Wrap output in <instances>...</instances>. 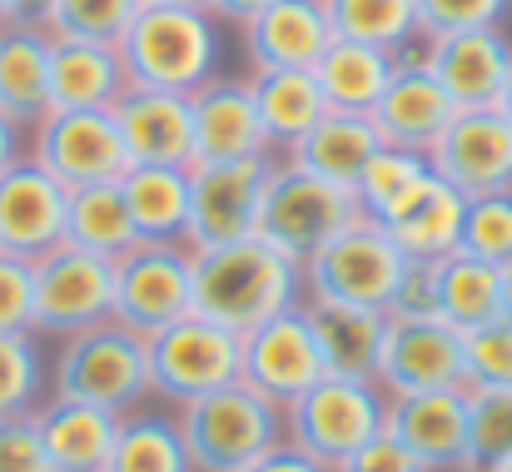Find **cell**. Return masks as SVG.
Masks as SVG:
<instances>
[{
	"mask_svg": "<svg viewBox=\"0 0 512 472\" xmlns=\"http://www.w3.org/2000/svg\"><path fill=\"white\" fill-rule=\"evenodd\" d=\"M304 304V264L264 244L259 234L194 249V279H189V314L214 318L229 333H249L264 318L289 314Z\"/></svg>",
	"mask_w": 512,
	"mask_h": 472,
	"instance_id": "6da1fadb",
	"label": "cell"
},
{
	"mask_svg": "<svg viewBox=\"0 0 512 472\" xmlns=\"http://www.w3.org/2000/svg\"><path fill=\"white\" fill-rule=\"evenodd\" d=\"M130 85L189 95L224 75V25L204 5H140L115 40Z\"/></svg>",
	"mask_w": 512,
	"mask_h": 472,
	"instance_id": "7a4b0ae2",
	"label": "cell"
},
{
	"mask_svg": "<svg viewBox=\"0 0 512 472\" xmlns=\"http://www.w3.org/2000/svg\"><path fill=\"white\" fill-rule=\"evenodd\" d=\"M50 398L95 403L110 413H130L150 403V343L145 333L125 328L120 318H105L95 328H80L60 338V353L50 358Z\"/></svg>",
	"mask_w": 512,
	"mask_h": 472,
	"instance_id": "3957f363",
	"label": "cell"
},
{
	"mask_svg": "<svg viewBox=\"0 0 512 472\" xmlns=\"http://www.w3.org/2000/svg\"><path fill=\"white\" fill-rule=\"evenodd\" d=\"M194 472H239L284 443V408L244 383L214 388L174 408Z\"/></svg>",
	"mask_w": 512,
	"mask_h": 472,
	"instance_id": "277c9868",
	"label": "cell"
},
{
	"mask_svg": "<svg viewBox=\"0 0 512 472\" xmlns=\"http://www.w3.org/2000/svg\"><path fill=\"white\" fill-rule=\"evenodd\" d=\"M408 254L388 239L383 224L373 219H353L348 229H339L309 264H304V299L319 304H353V309H378L388 314L403 274H408Z\"/></svg>",
	"mask_w": 512,
	"mask_h": 472,
	"instance_id": "5b68a950",
	"label": "cell"
},
{
	"mask_svg": "<svg viewBox=\"0 0 512 472\" xmlns=\"http://www.w3.org/2000/svg\"><path fill=\"white\" fill-rule=\"evenodd\" d=\"M353 219H358L353 189L329 184V179L299 169L294 159L274 155L264 199H259V224H254V234L264 244H274L279 254H289L294 264H309Z\"/></svg>",
	"mask_w": 512,
	"mask_h": 472,
	"instance_id": "8992f818",
	"label": "cell"
},
{
	"mask_svg": "<svg viewBox=\"0 0 512 472\" xmlns=\"http://www.w3.org/2000/svg\"><path fill=\"white\" fill-rule=\"evenodd\" d=\"M383 418H388V393L378 383L324 373L304 398L284 408V438L314 463L339 472L368 438L383 433Z\"/></svg>",
	"mask_w": 512,
	"mask_h": 472,
	"instance_id": "52a82bcc",
	"label": "cell"
},
{
	"mask_svg": "<svg viewBox=\"0 0 512 472\" xmlns=\"http://www.w3.org/2000/svg\"><path fill=\"white\" fill-rule=\"evenodd\" d=\"M145 343H150V398L170 408L239 383V333H229L214 318L184 314L160 333H150Z\"/></svg>",
	"mask_w": 512,
	"mask_h": 472,
	"instance_id": "ba28073f",
	"label": "cell"
},
{
	"mask_svg": "<svg viewBox=\"0 0 512 472\" xmlns=\"http://www.w3.org/2000/svg\"><path fill=\"white\" fill-rule=\"evenodd\" d=\"M25 155L65 189L115 184L130 169L125 140L110 110H50L45 120L25 130Z\"/></svg>",
	"mask_w": 512,
	"mask_h": 472,
	"instance_id": "9c48e42d",
	"label": "cell"
},
{
	"mask_svg": "<svg viewBox=\"0 0 512 472\" xmlns=\"http://www.w3.org/2000/svg\"><path fill=\"white\" fill-rule=\"evenodd\" d=\"M35 333L40 338H70L80 328H95L115 318V264L100 254H85L75 244H55L35 264Z\"/></svg>",
	"mask_w": 512,
	"mask_h": 472,
	"instance_id": "30bf717a",
	"label": "cell"
},
{
	"mask_svg": "<svg viewBox=\"0 0 512 472\" xmlns=\"http://www.w3.org/2000/svg\"><path fill=\"white\" fill-rule=\"evenodd\" d=\"M274 155L259 159H214V164H189V249H214L249 239L259 224V199L269 184Z\"/></svg>",
	"mask_w": 512,
	"mask_h": 472,
	"instance_id": "8fae6325",
	"label": "cell"
},
{
	"mask_svg": "<svg viewBox=\"0 0 512 472\" xmlns=\"http://www.w3.org/2000/svg\"><path fill=\"white\" fill-rule=\"evenodd\" d=\"M189 279H194V249L140 239L115 259V318L135 333H160L165 323L189 314Z\"/></svg>",
	"mask_w": 512,
	"mask_h": 472,
	"instance_id": "7c38bea8",
	"label": "cell"
},
{
	"mask_svg": "<svg viewBox=\"0 0 512 472\" xmlns=\"http://www.w3.org/2000/svg\"><path fill=\"white\" fill-rule=\"evenodd\" d=\"M319 378H324V358H319V343H314L304 304L289 309V314L264 318L249 333H239V383L254 388L259 398L289 408Z\"/></svg>",
	"mask_w": 512,
	"mask_h": 472,
	"instance_id": "4fadbf2b",
	"label": "cell"
},
{
	"mask_svg": "<svg viewBox=\"0 0 512 472\" xmlns=\"http://www.w3.org/2000/svg\"><path fill=\"white\" fill-rule=\"evenodd\" d=\"M378 388L388 398L398 393H443V388H468L463 368V328L448 318H398L388 314L383 353H378Z\"/></svg>",
	"mask_w": 512,
	"mask_h": 472,
	"instance_id": "5bb4252c",
	"label": "cell"
},
{
	"mask_svg": "<svg viewBox=\"0 0 512 472\" xmlns=\"http://www.w3.org/2000/svg\"><path fill=\"white\" fill-rule=\"evenodd\" d=\"M428 164L463 199L512 189V120L503 110H458L428 150Z\"/></svg>",
	"mask_w": 512,
	"mask_h": 472,
	"instance_id": "9a60e30c",
	"label": "cell"
},
{
	"mask_svg": "<svg viewBox=\"0 0 512 472\" xmlns=\"http://www.w3.org/2000/svg\"><path fill=\"white\" fill-rule=\"evenodd\" d=\"M453 115H458V105L448 100V90L428 70L423 45L398 50V70H393L388 90L378 95V105L368 110L378 140L383 145H398V150H423L428 155L438 145V135L453 125Z\"/></svg>",
	"mask_w": 512,
	"mask_h": 472,
	"instance_id": "2e32d148",
	"label": "cell"
},
{
	"mask_svg": "<svg viewBox=\"0 0 512 472\" xmlns=\"http://www.w3.org/2000/svg\"><path fill=\"white\" fill-rule=\"evenodd\" d=\"M65 199L70 189L50 179L30 155L0 169V254L40 259L55 244H65Z\"/></svg>",
	"mask_w": 512,
	"mask_h": 472,
	"instance_id": "e0dca14e",
	"label": "cell"
},
{
	"mask_svg": "<svg viewBox=\"0 0 512 472\" xmlns=\"http://www.w3.org/2000/svg\"><path fill=\"white\" fill-rule=\"evenodd\" d=\"M423 60L458 110H498L512 70V40L498 30H453L423 40Z\"/></svg>",
	"mask_w": 512,
	"mask_h": 472,
	"instance_id": "ac0fdd59",
	"label": "cell"
},
{
	"mask_svg": "<svg viewBox=\"0 0 512 472\" xmlns=\"http://www.w3.org/2000/svg\"><path fill=\"white\" fill-rule=\"evenodd\" d=\"M189 130H194V164L274 155L259 125L254 90L249 80L234 75H214L199 90H189Z\"/></svg>",
	"mask_w": 512,
	"mask_h": 472,
	"instance_id": "d6986e66",
	"label": "cell"
},
{
	"mask_svg": "<svg viewBox=\"0 0 512 472\" xmlns=\"http://www.w3.org/2000/svg\"><path fill=\"white\" fill-rule=\"evenodd\" d=\"M383 428L423 463V472L468 468V398H463V388L398 393V398H388Z\"/></svg>",
	"mask_w": 512,
	"mask_h": 472,
	"instance_id": "ffe728a7",
	"label": "cell"
},
{
	"mask_svg": "<svg viewBox=\"0 0 512 472\" xmlns=\"http://www.w3.org/2000/svg\"><path fill=\"white\" fill-rule=\"evenodd\" d=\"M249 75L259 70H314L334 40L324 0H274L249 25H239Z\"/></svg>",
	"mask_w": 512,
	"mask_h": 472,
	"instance_id": "44dd1931",
	"label": "cell"
},
{
	"mask_svg": "<svg viewBox=\"0 0 512 472\" xmlns=\"http://www.w3.org/2000/svg\"><path fill=\"white\" fill-rule=\"evenodd\" d=\"M115 130L125 140L130 164H194V130H189V95L130 85L115 105Z\"/></svg>",
	"mask_w": 512,
	"mask_h": 472,
	"instance_id": "7402d4cb",
	"label": "cell"
},
{
	"mask_svg": "<svg viewBox=\"0 0 512 472\" xmlns=\"http://www.w3.org/2000/svg\"><path fill=\"white\" fill-rule=\"evenodd\" d=\"M125 90L130 75L115 45L50 35V110H110Z\"/></svg>",
	"mask_w": 512,
	"mask_h": 472,
	"instance_id": "603a6c76",
	"label": "cell"
},
{
	"mask_svg": "<svg viewBox=\"0 0 512 472\" xmlns=\"http://www.w3.org/2000/svg\"><path fill=\"white\" fill-rule=\"evenodd\" d=\"M35 428H40L45 458L55 472H105L115 453L120 413L75 403V398H45L35 408Z\"/></svg>",
	"mask_w": 512,
	"mask_h": 472,
	"instance_id": "cb8c5ba5",
	"label": "cell"
},
{
	"mask_svg": "<svg viewBox=\"0 0 512 472\" xmlns=\"http://www.w3.org/2000/svg\"><path fill=\"white\" fill-rule=\"evenodd\" d=\"M463 209H468V199H463L453 184H443L438 174H428V179L383 219V229H388V239H393L413 264H438V259H448V254L458 249V239H463Z\"/></svg>",
	"mask_w": 512,
	"mask_h": 472,
	"instance_id": "d4e9b609",
	"label": "cell"
},
{
	"mask_svg": "<svg viewBox=\"0 0 512 472\" xmlns=\"http://www.w3.org/2000/svg\"><path fill=\"white\" fill-rule=\"evenodd\" d=\"M304 314H309V328H314L324 373L378 383V353H383L388 314L353 309V304H319V299H304Z\"/></svg>",
	"mask_w": 512,
	"mask_h": 472,
	"instance_id": "484cf974",
	"label": "cell"
},
{
	"mask_svg": "<svg viewBox=\"0 0 512 472\" xmlns=\"http://www.w3.org/2000/svg\"><path fill=\"white\" fill-rule=\"evenodd\" d=\"M0 115L30 130L50 115V30L10 20L0 30Z\"/></svg>",
	"mask_w": 512,
	"mask_h": 472,
	"instance_id": "4316f807",
	"label": "cell"
},
{
	"mask_svg": "<svg viewBox=\"0 0 512 472\" xmlns=\"http://www.w3.org/2000/svg\"><path fill=\"white\" fill-rule=\"evenodd\" d=\"M398 70V55L393 50H378V45H363V40H329V50L319 55L314 65V80H319V95L329 110L343 115H368L378 105V95L388 90Z\"/></svg>",
	"mask_w": 512,
	"mask_h": 472,
	"instance_id": "83f0119b",
	"label": "cell"
},
{
	"mask_svg": "<svg viewBox=\"0 0 512 472\" xmlns=\"http://www.w3.org/2000/svg\"><path fill=\"white\" fill-rule=\"evenodd\" d=\"M249 90H254L259 125H264V140L274 155H289L329 115L314 70H259V75H249Z\"/></svg>",
	"mask_w": 512,
	"mask_h": 472,
	"instance_id": "f1b7e54d",
	"label": "cell"
},
{
	"mask_svg": "<svg viewBox=\"0 0 512 472\" xmlns=\"http://www.w3.org/2000/svg\"><path fill=\"white\" fill-rule=\"evenodd\" d=\"M125 209L140 239L184 244L189 234V164H130L120 174Z\"/></svg>",
	"mask_w": 512,
	"mask_h": 472,
	"instance_id": "f546056e",
	"label": "cell"
},
{
	"mask_svg": "<svg viewBox=\"0 0 512 472\" xmlns=\"http://www.w3.org/2000/svg\"><path fill=\"white\" fill-rule=\"evenodd\" d=\"M378 150H383V140H378V130H373L368 115L329 110L284 159H294L299 169H309V174H319V179H329V184L353 189L358 174H363V164L378 155Z\"/></svg>",
	"mask_w": 512,
	"mask_h": 472,
	"instance_id": "4dcf8cb0",
	"label": "cell"
},
{
	"mask_svg": "<svg viewBox=\"0 0 512 472\" xmlns=\"http://www.w3.org/2000/svg\"><path fill=\"white\" fill-rule=\"evenodd\" d=\"M433 289H438V318H448L463 333L503 318V269L483 264L463 249H453L448 259L433 264Z\"/></svg>",
	"mask_w": 512,
	"mask_h": 472,
	"instance_id": "1f68e13d",
	"label": "cell"
},
{
	"mask_svg": "<svg viewBox=\"0 0 512 472\" xmlns=\"http://www.w3.org/2000/svg\"><path fill=\"white\" fill-rule=\"evenodd\" d=\"M65 244H75L85 254H100L110 264L125 249L140 244L135 219H130L125 194H120V179L115 184H80V189H70V199H65Z\"/></svg>",
	"mask_w": 512,
	"mask_h": 472,
	"instance_id": "d6a6232c",
	"label": "cell"
},
{
	"mask_svg": "<svg viewBox=\"0 0 512 472\" xmlns=\"http://www.w3.org/2000/svg\"><path fill=\"white\" fill-rule=\"evenodd\" d=\"M105 472H194L189 468V448L179 438V418L170 408L140 403L120 418L115 433V453Z\"/></svg>",
	"mask_w": 512,
	"mask_h": 472,
	"instance_id": "836d02e7",
	"label": "cell"
},
{
	"mask_svg": "<svg viewBox=\"0 0 512 472\" xmlns=\"http://www.w3.org/2000/svg\"><path fill=\"white\" fill-rule=\"evenodd\" d=\"M324 10L339 40H363L393 55L423 45L418 0H324Z\"/></svg>",
	"mask_w": 512,
	"mask_h": 472,
	"instance_id": "e575fe53",
	"label": "cell"
},
{
	"mask_svg": "<svg viewBox=\"0 0 512 472\" xmlns=\"http://www.w3.org/2000/svg\"><path fill=\"white\" fill-rule=\"evenodd\" d=\"M433 174V164L423 150H398V145H383L378 155L363 164L358 184H353V199H358V214L383 224L423 179Z\"/></svg>",
	"mask_w": 512,
	"mask_h": 472,
	"instance_id": "d590c367",
	"label": "cell"
},
{
	"mask_svg": "<svg viewBox=\"0 0 512 472\" xmlns=\"http://www.w3.org/2000/svg\"><path fill=\"white\" fill-rule=\"evenodd\" d=\"M50 368L40 333H0V418H25L45 403Z\"/></svg>",
	"mask_w": 512,
	"mask_h": 472,
	"instance_id": "8d00e7d4",
	"label": "cell"
},
{
	"mask_svg": "<svg viewBox=\"0 0 512 472\" xmlns=\"http://www.w3.org/2000/svg\"><path fill=\"white\" fill-rule=\"evenodd\" d=\"M468 398V468L498 472L512 458V393L463 388Z\"/></svg>",
	"mask_w": 512,
	"mask_h": 472,
	"instance_id": "74e56055",
	"label": "cell"
},
{
	"mask_svg": "<svg viewBox=\"0 0 512 472\" xmlns=\"http://www.w3.org/2000/svg\"><path fill=\"white\" fill-rule=\"evenodd\" d=\"M140 0H50L45 10V30L65 35V40H105L115 45L125 35V25L135 20Z\"/></svg>",
	"mask_w": 512,
	"mask_h": 472,
	"instance_id": "f35d334b",
	"label": "cell"
},
{
	"mask_svg": "<svg viewBox=\"0 0 512 472\" xmlns=\"http://www.w3.org/2000/svg\"><path fill=\"white\" fill-rule=\"evenodd\" d=\"M458 249H463V254H473V259H483V264L508 269L512 264V189L468 199Z\"/></svg>",
	"mask_w": 512,
	"mask_h": 472,
	"instance_id": "ab89813d",
	"label": "cell"
},
{
	"mask_svg": "<svg viewBox=\"0 0 512 472\" xmlns=\"http://www.w3.org/2000/svg\"><path fill=\"white\" fill-rule=\"evenodd\" d=\"M463 368H468V388L512 393V323L508 318H493V323L463 333Z\"/></svg>",
	"mask_w": 512,
	"mask_h": 472,
	"instance_id": "60d3db41",
	"label": "cell"
},
{
	"mask_svg": "<svg viewBox=\"0 0 512 472\" xmlns=\"http://www.w3.org/2000/svg\"><path fill=\"white\" fill-rule=\"evenodd\" d=\"M512 0H418L423 40L453 35V30H498L508 20Z\"/></svg>",
	"mask_w": 512,
	"mask_h": 472,
	"instance_id": "b9f144b4",
	"label": "cell"
},
{
	"mask_svg": "<svg viewBox=\"0 0 512 472\" xmlns=\"http://www.w3.org/2000/svg\"><path fill=\"white\" fill-rule=\"evenodd\" d=\"M35 269L30 259L0 254V333H35Z\"/></svg>",
	"mask_w": 512,
	"mask_h": 472,
	"instance_id": "7bdbcfd3",
	"label": "cell"
},
{
	"mask_svg": "<svg viewBox=\"0 0 512 472\" xmlns=\"http://www.w3.org/2000/svg\"><path fill=\"white\" fill-rule=\"evenodd\" d=\"M0 472H55L45 458L35 413L25 418H0Z\"/></svg>",
	"mask_w": 512,
	"mask_h": 472,
	"instance_id": "ee69618b",
	"label": "cell"
},
{
	"mask_svg": "<svg viewBox=\"0 0 512 472\" xmlns=\"http://www.w3.org/2000/svg\"><path fill=\"white\" fill-rule=\"evenodd\" d=\"M339 472H423V463H418V458H413V453H408L388 428H383V433H378V438H368V443H363V448H358Z\"/></svg>",
	"mask_w": 512,
	"mask_h": 472,
	"instance_id": "f6af8a7d",
	"label": "cell"
},
{
	"mask_svg": "<svg viewBox=\"0 0 512 472\" xmlns=\"http://www.w3.org/2000/svg\"><path fill=\"white\" fill-rule=\"evenodd\" d=\"M239 472H329V468H324V463H314L309 453H299V448L284 438L279 448H269L264 458H254L249 468H239Z\"/></svg>",
	"mask_w": 512,
	"mask_h": 472,
	"instance_id": "bcb514c9",
	"label": "cell"
},
{
	"mask_svg": "<svg viewBox=\"0 0 512 472\" xmlns=\"http://www.w3.org/2000/svg\"><path fill=\"white\" fill-rule=\"evenodd\" d=\"M269 5H274V0H204V10H209L219 25H234V30L249 25V20H254L259 10H269Z\"/></svg>",
	"mask_w": 512,
	"mask_h": 472,
	"instance_id": "7dc6e473",
	"label": "cell"
},
{
	"mask_svg": "<svg viewBox=\"0 0 512 472\" xmlns=\"http://www.w3.org/2000/svg\"><path fill=\"white\" fill-rule=\"evenodd\" d=\"M20 155H25V130H20L15 120L0 115V169H10Z\"/></svg>",
	"mask_w": 512,
	"mask_h": 472,
	"instance_id": "c3c4849f",
	"label": "cell"
},
{
	"mask_svg": "<svg viewBox=\"0 0 512 472\" xmlns=\"http://www.w3.org/2000/svg\"><path fill=\"white\" fill-rule=\"evenodd\" d=\"M10 5H15V20H25V25H45L50 0H10Z\"/></svg>",
	"mask_w": 512,
	"mask_h": 472,
	"instance_id": "681fc988",
	"label": "cell"
},
{
	"mask_svg": "<svg viewBox=\"0 0 512 472\" xmlns=\"http://www.w3.org/2000/svg\"><path fill=\"white\" fill-rule=\"evenodd\" d=\"M503 318L512 323V264L503 269Z\"/></svg>",
	"mask_w": 512,
	"mask_h": 472,
	"instance_id": "f907efd6",
	"label": "cell"
},
{
	"mask_svg": "<svg viewBox=\"0 0 512 472\" xmlns=\"http://www.w3.org/2000/svg\"><path fill=\"white\" fill-rule=\"evenodd\" d=\"M498 110L512 120V70H508V85H503V95H498Z\"/></svg>",
	"mask_w": 512,
	"mask_h": 472,
	"instance_id": "816d5d0a",
	"label": "cell"
},
{
	"mask_svg": "<svg viewBox=\"0 0 512 472\" xmlns=\"http://www.w3.org/2000/svg\"><path fill=\"white\" fill-rule=\"evenodd\" d=\"M10 20H15V5H10V0H0V30H5Z\"/></svg>",
	"mask_w": 512,
	"mask_h": 472,
	"instance_id": "f5cc1de1",
	"label": "cell"
},
{
	"mask_svg": "<svg viewBox=\"0 0 512 472\" xmlns=\"http://www.w3.org/2000/svg\"><path fill=\"white\" fill-rule=\"evenodd\" d=\"M140 5H204V0H140Z\"/></svg>",
	"mask_w": 512,
	"mask_h": 472,
	"instance_id": "db71d44e",
	"label": "cell"
},
{
	"mask_svg": "<svg viewBox=\"0 0 512 472\" xmlns=\"http://www.w3.org/2000/svg\"><path fill=\"white\" fill-rule=\"evenodd\" d=\"M498 472H512V458H508V463H503V468H498Z\"/></svg>",
	"mask_w": 512,
	"mask_h": 472,
	"instance_id": "11a10c76",
	"label": "cell"
},
{
	"mask_svg": "<svg viewBox=\"0 0 512 472\" xmlns=\"http://www.w3.org/2000/svg\"><path fill=\"white\" fill-rule=\"evenodd\" d=\"M463 472H483V468H463Z\"/></svg>",
	"mask_w": 512,
	"mask_h": 472,
	"instance_id": "9f6ffc18",
	"label": "cell"
}]
</instances>
